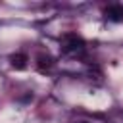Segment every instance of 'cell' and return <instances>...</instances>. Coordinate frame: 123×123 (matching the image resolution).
<instances>
[{"label": "cell", "instance_id": "4", "mask_svg": "<svg viewBox=\"0 0 123 123\" xmlns=\"http://www.w3.org/2000/svg\"><path fill=\"white\" fill-rule=\"evenodd\" d=\"M10 62H12V67H13V69H17V71H23V69L27 67V62H29V58H27V54H13V56L10 58Z\"/></svg>", "mask_w": 123, "mask_h": 123}, {"label": "cell", "instance_id": "5", "mask_svg": "<svg viewBox=\"0 0 123 123\" xmlns=\"http://www.w3.org/2000/svg\"><path fill=\"white\" fill-rule=\"evenodd\" d=\"M79 123H86V121H79Z\"/></svg>", "mask_w": 123, "mask_h": 123}, {"label": "cell", "instance_id": "1", "mask_svg": "<svg viewBox=\"0 0 123 123\" xmlns=\"http://www.w3.org/2000/svg\"><path fill=\"white\" fill-rule=\"evenodd\" d=\"M62 50L65 54H71V52H83L85 50V40L77 35V33H65L63 35V46Z\"/></svg>", "mask_w": 123, "mask_h": 123}, {"label": "cell", "instance_id": "2", "mask_svg": "<svg viewBox=\"0 0 123 123\" xmlns=\"http://www.w3.org/2000/svg\"><path fill=\"white\" fill-rule=\"evenodd\" d=\"M104 15L113 23H121L123 21V6L121 4H111L104 10Z\"/></svg>", "mask_w": 123, "mask_h": 123}, {"label": "cell", "instance_id": "3", "mask_svg": "<svg viewBox=\"0 0 123 123\" xmlns=\"http://www.w3.org/2000/svg\"><path fill=\"white\" fill-rule=\"evenodd\" d=\"M52 65H54V58H52L50 54H38V56H37V69H38L40 73L50 71Z\"/></svg>", "mask_w": 123, "mask_h": 123}]
</instances>
